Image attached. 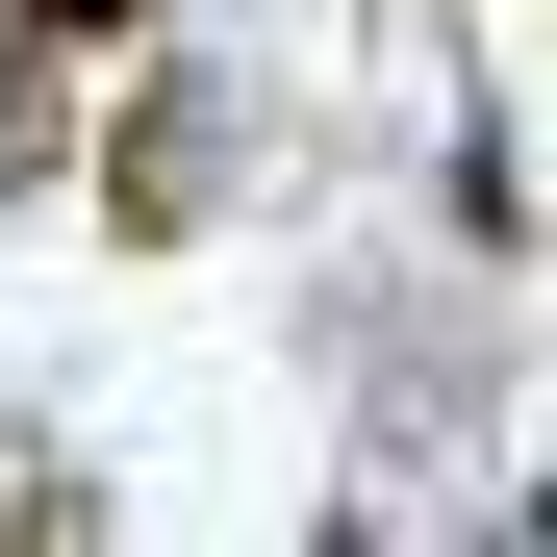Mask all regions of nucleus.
<instances>
[{"label": "nucleus", "instance_id": "1", "mask_svg": "<svg viewBox=\"0 0 557 557\" xmlns=\"http://www.w3.org/2000/svg\"><path fill=\"white\" fill-rule=\"evenodd\" d=\"M0 26H26V51H127L152 0H0Z\"/></svg>", "mask_w": 557, "mask_h": 557}]
</instances>
